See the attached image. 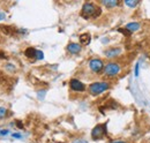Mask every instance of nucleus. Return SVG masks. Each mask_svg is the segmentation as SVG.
Wrapping results in <instances>:
<instances>
[{
	"label": "nucleus",
	"instance_id": "f257e3e1",
	"mask_svg": "<svg viewBox=\"0 0 150 143\" xmlns=\"http://www.w3.org/2000/svg\"><path fill=\"white\" fill-rule=\"evenodd\" d=\"M102 14V9L100 7H98L97 5H95L94 2L87 1L81 9V16L84 18H96Z\"/></svg>",
	"mask_w": 150,
	"mask_h": 143
},
{
	"label": "nucleus",
	"instance_id": "f03ea898",
	"mask_svg": "<svg viewBox=\"0 0 150 143\" xmlns=\"http://www.w3.org/2000/svg\"><path fill=\"white\" fill-rule=\"evenodd\" d=\"M109 89H110L109 82H104V81H102V82H94L88 88L90 95H93V96H98V95L105 92L106 90Z\"/></svg>",
	"mask_w": 150,
	"mask_h": 143
},
{
	"label": "nucleus",
	"instance_id": "7ed1b4c3",
	"mask_svg": "<svg viewBox=\"0 0 150 143\" xmlns=\"http://www.w3.org/2000/svg\"><path fill=\"white\" fill-rule=\"evenodd\" d=\"M106 133H108V122L98 124L95 126L91 132V137L94 140H100L106 135Z\"/></svg>",
	"mask_w": 150,
	"mask_h": 143
},
{
	"label": "nucleus",
	"instance_id": "20e7f679",
	"mask_svg": "<svg viewBox=\"0 0 150 143\" xmlns=\"http://www.w3.org/2000/svg\"><path fill=\"white\" fill-rule=\"evenodd\" d=\"M120 72H121V67L117 62H109L104 66V74L108 77H114V76L119 75Z\"/></svg>",
	"mask_w": 150,
	"mask_h": 143
},
{
	"label": "nucleus",
	"instance_id": "39448f33",
	"mask_svg": "<svg viewBox=\"0 0 150 143\" xmlns=\"http://www.w3.org/2000/svg\"><path fill=\"white\" fill-rule=\"evenodd\" d=\"M88 65H89V68L94 73H100L104 69V62L98 58H94V59L89 60Z\"/></svg>",
	"mask_w": 150,
	"mask_h": 143
},
{
	"label": "nucleus",
	"instance_id": "423d86ee",
	"mask_svg": "<svg viewBox=\"0 0 150 143\" xmlns=\"http://www.w3.org/2000/svg\"><path fill=\"white\" fill-rule=\"evenodd\" d=\"M69 87L73 91H76V92H82L86 90L84 83H82L80 80H76V79H72L69 81Z\"/></svg>",
	"mask_w": 150,
	"mask_h": 143
},
{
	"label": "nucleus",
	"instance_id": "0eeeda50",
	"mask_svg": "<svg viewBox=\"0 0 150 143\" xmlns=\"http://www.w3.org/2000/svg\"><path fill=\"white\" fill-rule=\"evenodd\" d=\"M120 53H121V49L120 47H111V49H109V50L105 51L106 58H110V59L118 57Z\"/></svg>",
	"mask_w": 150,
	"mask_h": 143
},
{
	"label": "nucleus",
	"instance_id": "6e6552de",
	"mask_svg": "<svg viewBox=\"0 0 150 143\" xmlns=\"http://www.w3.org/2000/svg\"><path fill=\"white\" fill-rule=\"evenodd\" d=\"M140 28H141V24H140L139 22H129V23H127L126 27H125V29H126L129 34H133V33L140 30Z\"/></svg>",
	"mask_w": 150,
	"mask_h": 143
},
{
	"label": "nucleus",
	"instance_id": "1a4fd4ad",
	"mask_svg": "<svg viewBox=\"0 0 150 143\" xmlns=\"http://www.w3.org/2000/svg\"><path fill=\"white\" fill-rule=\"evenodd\" d=\"M67 51L72 54H77L81 51V45L77 43H69L67 45Z\"/></svg>",
	"mask_w": 150,
	"mask_h": 143
},
{
	"label": "nucleus",
	"instance_id": "9d476101",
	"mask_svg": "<svg viewBox=\"0 0 150 143\" xmlns=\"http://www.w3.org/2000/svg\"><path fill=\"white\" fill-rule=\"evenodd\" d=\"M100 2H102L103 6H105L106 8H114V7L119 6L120 0H100Z\"/></svg>",
	"mask_w": 150,
	"mask_h": 143
},
{
	"label": "nucleus",
	"instance_id": "9b49d317",
	"mask_svg": "<svg viewBox=\"0 0 150 143\" xmlns=\"http://www.w3.org/2000/svg\"><path fill=\"white\" fill-rule=\"evenodd\" d=\"M0 30H1L2 34H5V35H7V36H12L16 33L12 27H8V25H1V27H0Z\"/></svg>",
	"mask_w": 150,
	"mask_h": 143
},
{
	"label": "nucleus",
	"instance_id": "f8f14e48",
	"mask_svg": "<svg viewBox=\"0 0 150 143\" xmlns=\"http://www.w3.org/2000/svg\"><path fill=\"white\" fill-rule=\"evenodd\" d=\"M91 40V37L89 34H82L80 36V44L81 45H88Z\"/></svg>",
	"mask_w": 150,
	"mask_h": 143
},
{
	"label": "nucleus",
	"instance_id": "ddd939ff",
	"mask_svg": "<svg viewBox=\"0 0 150 143\" xmlns=\"http://www.w3.org/2000/svg\"><path fill=\"white\" fill-rule=\"evenodd\" d=\"M36 52L37 50L34 49V47H28L25 51H24V55L27 58H36Z\"/></svg>",
	"mask_w": 150,
	"mask_h": 143
},
{
	"label": "nucleus",
	"instance_id": "4468645a",
	"mask_svg": "<svg viewBox=\"0 0 150 143\" xmlns=\"http://www.w3.org/2000/svg\"><path fill=\"white\" fill-rule=\"evenodd\" d=\"M140 1L141 0H124V4L129 8H135L140 4Z\"/></svg>",
	"mask_w": 150,
	"mask_h": 143
},
{
	"label": "nucleus",
	"instance_id": "2eb2a0df",
	"mask_svg": "<svg viewBox=\"0 0 150 143\" xmlns=\"http://www.w3.org/2000/svg\"><path fill=\"white\" fill-rule=\"evenodd\" d=\"M134 75L137 77L140 75V64H135V68H134Z\"/></svg>",
	"mask_w": 150,
	"mask_h": 143
},
{
	"label": "nucleus",
	"instance_id": "dca6fc26",
	"mask_svg": "<svg viewBox=\"0 0 150 143\" xmlns=\"http://www.w3.org/2000/svg\"><path fill=\"white\" fill-rule=\"evenodd\" d=\"M43 58H44V53H43L42 51L37 50V52H36V58H35V59H37V60H42Z\"/></svg>",
	"mask_w": 150,
	"mask_h": 143
},
{
	"label": "nucleus",
	"instance_id": "f3484780",
	"mask_svg": "<svg viewBox=\"0 0 150 143\" xmlns=\"http://www.w3.org/2000/svg\"><path fill=\"white\" fill-rule=\"evenodd\" d=\"M6 114H7V110L5 107H0V119L4 118Z\"/></svg>",
	"mask_w": 150,
	"mask_h": 143
},
{
	"label": "nucleus",
	"instance_id": "a211bd4d",
	"mask_svg": "<svg viewBox=\"0 0 150 143\" xmlns=\"http://www.w3.org/2000/svg\"><path fill=\"white\" fill-rule=\"evenodd\" d=\"M8 134H9V130H8V129H0V137L6 136V135H8Z\"/></svg>",
	"mask_w": 150,
	"mask_h": 143
},
{
	"label": "nucleus",
	"instance_id": "6ab92c4d",
	"mask_svg": "<svg viewBox=\"0 0 150 143\" xmlns=\"http://www.w3.org/2000/svg\"><path fill=\"white\" fill-rule=\"evenodd\" d=\"M12 137H14V139H21L22 135L19 134V133H14V134H12Z\"/></svg>",
	"mask_w": 150,
	"mask_h": 143
},
{
	"label": "nucleus",
	"instance_id": "aec40b11",
	"mask_svg": "<svg viewBox=\"0 0 150 143\" xmlns=\"http://www.w3.org/2000/svg\"><path fill=\"white\" fill-rule=\"evenodd\" d=\"M72 143H88L86 140H82V139H79V140H75V141H73Z\"/></svg>",
	"mask_w": 150,
	"mask_h": 143
},
{
	"label": "nucleus",
	"instance_id": "412c9836",
	"mask_svg": "<svg viewBox=\"0 0 150 143\" xmlns=\"http://www.w3.org/2000/svg\"><path fill=\"white\" fill-rule=\"evenodd\" d=\"M5 18H6V13L0 12V21H1V20H5Z\"/></svg>",
	"mask_w": 150,
	"mask_h": 143
},
{
	"label": "nucleus",
	"instance_id": "4be33fe9",
	"mask_svg": "<svg viewBox=\"0 0 150 143\" xmlns=\"http://www.w3.org/2000/svg\"><path fill=\"white\" fill-rule=\"evenodd\" d=\"M0 58H1V59H6L7 57H6V54L4 53V52H0Z\"/></svg>",
	"mask_w": 150,
	"mask_h": 143
},
{
	"label": "nucleus",
	"instance_id": "5701e85b",
	"mask_svg": "<svg viewBox=\"0 0 150 143\" xmlns=\"http://www.w3.org/2000/svg\"><path fill=\"white\" fill-rule=\"evenodd\" d=\"M111 143H127V142H125V141H114V142H111Z\"/></svg>",
	"mask_w": 150,
	"mask_h": 143
}]
</instances>
